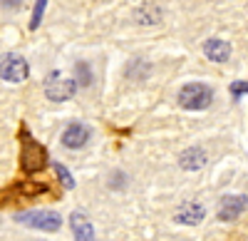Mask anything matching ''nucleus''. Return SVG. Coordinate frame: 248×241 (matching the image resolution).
<instances>
[{"label": "nucleus", "mask_w": 248, "mask_h": 241, "mask_svg": "<svg viewBox=\"0 0 248 241\" xmlns=\"http://www.w3.org/2000/svg\"><path fill=\"white\" fill-rule=\"evenodd\" d=\"M28 72H30V67L20 55H5L0 60V77L8 80V82H23Z\"/></svg>", "instance_id": "39448f33"}, {"label": "nucleus", "mask_w": 248, "mask_h": 241, "mask_svg": "<svg viewBox=\"0 0 248 241\" xmlns=\"http://www.w3.org/2000/svg\"><path fill=\"white\" fill-rule=\"evenodd\" d=\"M70 226H72V234H75L77 241H94V229L90 224V219L82 211H75L70 216Z\"/></svg>", "instance_id": "6e6552de"}, {"label": "nucleus", "mask_w": 248, "mask_h": 241, "mask_svg": "<svg viewBox=\"0 0 248 241\" xmlns=\"http://www.w3.org/2000/svg\"><path fill=\"white\" fill-rule=\"evenodd\" d=\"M77 77L82 80L85 85H90L92 82V75H90V67L85 65V63H77Z\"/></svg>", "instance_id": "4468645a"}, {"label": "nucleus", "mask_w": 248, "mask_h": 241, "mask_svg": "<svg viewBox=\"0 0 248 241\" xmlns=\"http://www.w3.org/2000/svg\"><path fill=\"white\" fill-rule=\"evenodd\" d=\"M87 139H90V127L79 125V122H72L65 132H62V145L70 147V149L85 147V145H87Z\"/></svg>", "instance_id": "0eeeda50"}, {"label": "nucleus", "mask_w": 248, "mask_h": 241, "mask_svg": "<svg viewBox=\"0 0 248 241\" xmlns=\"http://www.w3.org/2000/svg\"><path fill=\"white\" fill-rule=\"evenodd\" d=\"M231 92H233V97L246 95V92H248V82H233V85H231Z\"/></svg>", "instance_id": "2eb2a0df"}, {"label": "nucleus", "mask_w": 248, "mask_h": 241, "mask_svg": "<svg viewBox=\"0 0 248 241\" xmlns=\"http://www.w3.org/2000/svg\"><path fill=\"white\" fill-rule=\"evenodd\" d=\"M179 164H181L184 169H189V172H196V169H201V167L206 164V152H203L201 147H189V149L179 157Z\"/></svg>", "instance_id": "9b49d317"}, {"label": "nucleus", "mask_w": 248, "mask_h": 241, "mask_svg": "<svg viewBox=\"0 0 248 241\" xmlns=\"http://www.w3.org/2000/svg\"><path fill=\"white\" fill-rule=\"evenodd\" d=\"M203 52H206L209 60H214V63H226V60L231 57V45L223 43V40L211 37V40H206V43H203Z\"/></svg>", "instance_id": "9d476101"}, {"label": "nucleus", "mask_w": 248, "mask_h": 241, "mask_svg": "<svg viewBox=\"0 0 248 241\" xmlns=\"http://www.w3.org/2000/svg\"><path fill=\"white\" fill-rule=\"evenodd\" d=\"M55 172H57V177H60V182L65 184V189H72L75 187V179H72V174L62 167V164H55Z\"/></svg>", "instance_id": "f8f14e48"}, {"label": "nucleus", "mask_w": 248, "mask_h": 241, "mask_svg": "<svg viewBox=\"0 0 248 241\" xmlns=\"http://www.w3.org/2000/svg\"><path fill=\"white\" fill-rule=\"evenodd\" d=\"M203 216H206V209H203L201 204H196V202H189V204H184V207L176 211V222L194 226V224H201V222H203Z\"/></svg>", "instance_id": "1a4fd4ad"}, {"label": "nucleus", "mask_w": 248, "mask_h": 241, "mask_svg": "<svg viewBox=\"0 0 248 241\" xmlns=\"http://www.w3.org/2000/svg\"><path fill=\"white\" fill-rule=\"evenodd\" d=\"M214 99L211 87H206L201 82H191V85H184V90L179 92V102L186 110H206Z\"/></svg>", "instance_id": "f03ea898"}, {"label": "nucleus", "mask_w": 248, "mask_h": 241, "mask_svg": "<svg viewBox=\"0 0 248 241\" xmlns=\"http://www.w3.org/2000/svg\"><path fill=\"white\" fill-rule=\"evenodd\" d=\"M248 207V199L241 196V194H226L221 199L218 204V219L221 222H233V219H238Z\"/></svg>", "instance_id": "423d86ee"}, {"label": "nucleus", "mask_w": 248, "mask_h": 241, "mask_svg": "<svg viewBox=\"0 0 248 241\" xmlns=\"http://www.w3.org/2000/svg\"><path fill=\"white\" fill-rule=\"evenodd\" d=\"M45 5H47V0H37V3H35V13H32V20H30L32 30L40 25V17H43V13H45Z\"/></svg>", "instance_id": "ddd939ff"}, {"label": "nucleus", "mask_w": 248, "mask_h": 241, "mask_svg": "<svg viewBox=\"0 0 248 241\" xmlns=\"http://www.w3.org/2000/svg\"><path fill=\"white\" fill-rule=\"evenodd\" d=\"M20 224L25 226H32V229H40V231H57L62 226V216L57 211H23L15 216Z\"/></svg>", "instance_id": "20e7f679"}, {"label": "nucleus", "mask_w": 248, "mask_h": 241, "mask_svg": "<svg viewBox=\"0 0 248 241\" xmlns=\"http://www.w3.org/2000/svg\"><path fill=\"white\" fill-rule=\"evenodd\" d=\"M20 164H23V169L28 174H37V172H43L47 167V149L35 142V139L23 132V154H20Z\"/></svg>", "instance_id": "f257e3e1"}, {"label": "nucleus", "mask_w": 248, "mask_h": 241, "mask_svg": "<svg viewBox=\"0 0 248 241\" xmlns=\"http://www.w3.org/2000/svg\"><path fill=\"white\" fill-rule=\"evenodd\" d=\"M5 3H10V8H15V5L20 3V0H5Z\"/></svg>", "instance_id": "dca6fc26"}, {"label": "nucleus", "mask_w": 248, "mask_h": 241, "mask_svg": "<svg viewBox=\"0 0 248 241\" xmlns=\"http://www.w3.org/2000/svg\"><path fill=\"white\" fill-rule=\"evenodd\" d=\"M77 92V82L72 77H65L62 72H50L45 80V95L52 102H65Z\"/></svg>", "instance_id": "7ed1b4c3"}]
</instances>
